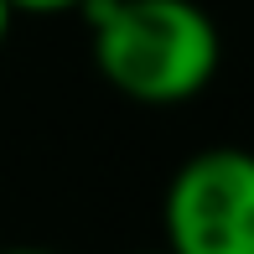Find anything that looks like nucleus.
Here are the masks:
<instances>
[{
    "label": "nucleus",
    "mask_w": 254,
    "mask_h": 254,
    "mask_svg": "<svg viewBox=\"0 0 254 254\" xmlns=\"http://www.w3.org/2000/svg\"><path fill=\"white\" fill-rule=\"evenodd\" d=\"M88 52L120 99L177 109L213 88L223 67L218 21L197 0H83Z\"/></svg>",
    "instance_id": "nucleus-1"
},
{
    "label": "nucleus",
    "mask_w": 254,
    "mask_h": 254,
    "mask_svg": "<svg viewBox=\"0 0 254 254\" xmlns=\"http://www.w3.org/2000/svg\"><path fill=\"white\" fill-rule=\"evenodd\" d=\"M171 254H254V151L207 145L187 156L161 197Z\"/></svg>",
    "instance_id": "nucleus-2"
},
{
    "label": "nucleus",
    "mask_w": 254,
    "mask_h": 254,
    "mask_svg": "<svg viewBox=\"0 0 254 254\" xmlns=\"http://www.w3.org/2000/svg\"><path fill=\"white\" fill-rule=\"evenodd\" d=\"M16 16H67V10H83V0H10Z\"/></svg>",
    "instance_id": "nucleus-3"
},
{
    "label": "nucleus",
    "mask_w": 254,
    "mask_h": 254,
    "mask_svg": "<svg viewBox=\"0 0 254 254\" xmlns=\"http://www.w3.org/2000/svg\"><path fill=\"white\" fill-rule=\"evenodd\" d=\"M10 26H16V10H10V0H0V47L10 42Z\"/></svg>",
    "instance_id": "nucleus-4"
},
{
    "label": "nucleus",
    "mask_w": 254,
    "mask_h": 254,
    "mask_svg": "<svg viewBox=\"0 0 254 254\" xmlns=\"http://www.w3.org/2000/svg\"><path fill=\"white\" fill-rule=\"evenodd\" d=\"M0 254H57V249H0Z\"/></svg>",
    "instance_id": "nucleus-5"
},
{
    "label": "nucleus",
    "mask_w": 254,
    "mask_h": 254,
    "mask_svg": "<svg viewBox=\"0 0 254 254\" xmlns=\"http://www.w3.org/2000/svg\"><path fill=\"white\" fill-rule=\"evenodd\" d=\"M135 254H171V249H166V244H161V249H135Z\"/></svg>",
    "instance_id": "nucleus-6"
}]
</instances>
